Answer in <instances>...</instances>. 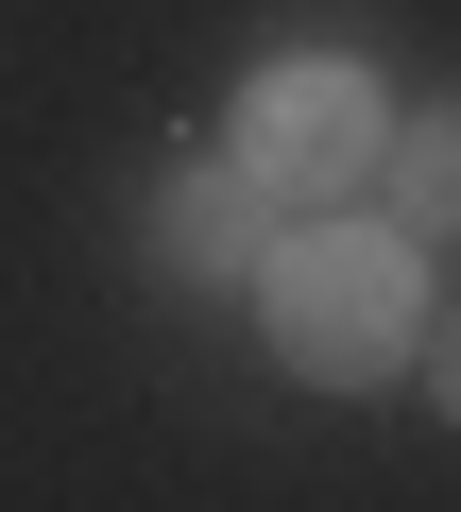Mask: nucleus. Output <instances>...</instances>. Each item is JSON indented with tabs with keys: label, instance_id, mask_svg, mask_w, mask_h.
<instances>
[{
	"label": "nucleus",
	"instance_id": "3",
	"mask_svg": "<svg viewBox=\"0 0 461 512\" xmlns=\"http://www.w3.org/2000/svg\"><path fill=\"white\" fill-rule=\"evenodd\" d=\"M154 256H171L188 291H205V274H257V256H274V205H257V171H240V154H222V171H188V188L154 205Z\"/></svg>",
	"mask_w": 461,
	"mask_h": 512
},
{
	"label": "nucleus",
	"instance_id": "2",
	"mask_svg": "<svg viewBox=\"0 0 461 512\" xmlns=\"http://www.w3.org/2000/svg\"><path fill=\"white\" fill-rule=\"evenodd\" d=\"M376 137H393V103H376V69H342V52H274L257 86H240V154L257 171V205L274 222H325V205H359L376 188Z\"/></svg>",
	"mask_w": 461,
	"mask_h": 512
},
{
	"label": "nucleus",
	"instance_id": "5",
	"mask_svg": "<svg viewBox=\"0 0 461 512\" xmlns=\"http://www.w3.org/2000/svg\"><path fill=\"white\" fill-rule=\"evenodd\" d=\"M427 342H444V410H461V325H427Z\"/></svg>",
	"mask_w": 461,
	"mask_h": 512
},
{
	"label": "nucleus",
	"instance_id": "1",
	"mask_svg": "<svg viewBox=\"0 0 461 512\" xmlns=\"http://www.w3.org/2000/svg\"><path fill=\"white\" fill-rule=\"evenodd\" d=\"M257 325H274L291 376L376 393V376L427 359V274H410L393 222H342V205H325V222H274V256H257Z\"/></svg>",
	"mask_w": 461,
	"mask_h": 512
},
{
	"label": "nucleus",
	"instance_id": "4",
	"mask_svg": "<svg viewBox=\"0 0 461 512\" xmlns=\"http://www.w3.org/2000/svg\"><path fill=\"white\" fill-rule=\"evenodd\" d=\"M359 205H376V222H393L410 256H427V239H461V103H444V120H393V137H376V188H359Z\"/></svg>",
	"mask_w": 461,
	"mask_h": 512
}]
</instances>
